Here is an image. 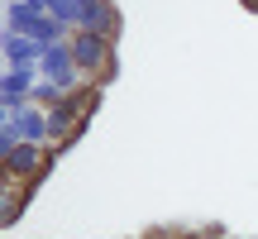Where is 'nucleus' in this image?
<instances>
[{
	"label": "nucleus",
	"instance_id": "39448f33",
	"mask_svg": "<svg viewBox=\"0 0 258 239\" xmlns=\"http://www.w3.org/2000/svg\"><path fill=\"white\" fill-rule=\"evenodd\" d=\"M34 196V187L19 182V177H5L0 172V225H15L24 215V201Z\"/></svg>",
	"mask_w": 258,
	"mask_h": 239
},
{
	"label": "nucleus",
	"instance_id": "423d86ee",
	"mask_svg": "<svg viewBox=\"0 0 258 239\" xmlns=\"http://www.w3.org/2000/svg\"><path fill=\"white\" fill-rule=\"evenodd\" d=\"M48 15V0H10L5 5V34H34V24Z\"/></svg>",
	"mask_w": 258,
	"mask_h": 239
},
{
	"label": "nucleus",
	"instance_id": "f03ea898",
	"mask_svg": "<svg viewBox=\"0 0 258 239\" xmlns=\"http://www.w3.org/2000/svg\"><path fill=\"white\" fill-rule=\"evenodd\" d=\"M72 57H77V67H82L86 77H91L96 86L105 82V72H115V38H105V34H91V29H72Z\"/></svg>",
	"mask_w": 258,
	"mask_h": 239
},
{
	"label": "nucleus",
	"instance_id": "1a4fd4ad",
	"mask_svg": "<svg viewBox=\"0 0 258 239\" xmlns=\"http://www.w3.org/2000/svg\"><path fill=\"white\" fill-rule=\"evenodd\" d=\"M244 5H249V10H258V0H244Z\"/></svg>",
	"mask_w": 258,
	"mask_h": 239
},
{
	"label": "nucleus",
	"instance_id": "0eeeda50",
	"mask_svg": "<svg viewBox=\"0 0 258 239\" xmlns=\"http://www.w3.org/2000/svg\"><path fill=\"white\" fill-rule=\"evenodd\" d=\"M43 63V43L29 34H5V67H38Z\"/></svg>",
	"mask_w": 258,
	"mask_h": 239
},
{
	"label": "nucleus",
	"instance_id": "6e6552de",
	"mask_svg": "<svg viewBox=\"0 0 258 239\" xmlns=\"http://www.w3.org/2000/svg\"><path fill=\"white\" fill-rule=\"evenodd\" d=\"M48 15H53V19H62V24L72 29V0H48Z\"/></svg>",
	"mask_w": 258,
	"mask_h": 239
},
{
	"label": "nucleus",
	"instance_id": "7ed1b4c3",
	"mask_svg": "<svg viewBox=\"0 0 258 239\" xmlns=\"http://www.w3.org/2000/svg\"><path fill=\"white\" fill-rule=\"evenodd\" d=\"M57 163V148L53 144H15L10 153H0V172L5 177H19V182L38 187V177Z\"/></svg>",
	"mask_w": 258,
	"mask_h": 239
},
{
	"label": "nucleus",
	"instance_id": "f257e3e1",
	"mask_svg": "<svg viewBox=\"0 0 258 239\" xmlns=\"http://www.w3.org/2000/svg\"><path fill=\"white\" fill-rule=\"evenodd\" d=\"M15 144H53L48 134V110L29 101L24 110H10L0 115V153H10Z\"/></svg>",
	"mask_w": 258,
	"mask_h": 239
},
{
	"label": "nucleus",
	"instance_id": "20e7f679",
	"mask_svg": "<svg viewBox=\"0 0 258 239\" xmlns=\"http://www.w3.org/2000/svg\"><path fill=\"white\" fill-rule=\"evenodd\" d=\"M72 29H91V34L115 38L120 34V10H115V0H72Z\"/></svg>",
	"mask_w": 258,
	"mask_h": 239
}]
</instances>
